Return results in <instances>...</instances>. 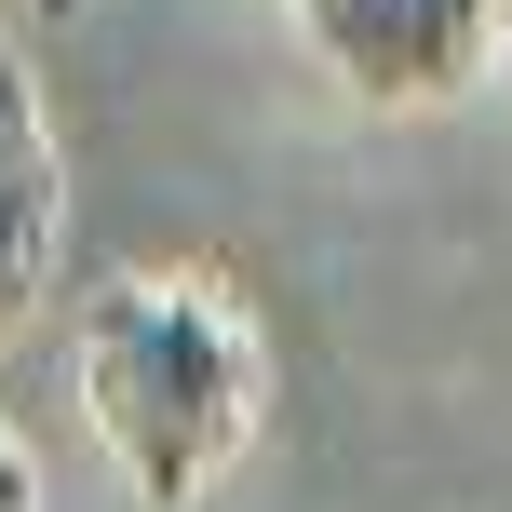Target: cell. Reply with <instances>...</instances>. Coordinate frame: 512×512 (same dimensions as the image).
Segmentation results:
<instances>
[{"label": "cell", "instance_id": "1", "mask_svg": "<svg viewBox=\"0 0 512 512\" xmlns=\"http://www.w3.org/2000/svg\"><path fill=\"white\" fill-rule=\"evenodd\" d=\"M81 405H95L108 459L135 472V499L189 512L256 432V337L230 324L216 283L122 270L81 297Z\"/></svg>", "mask_w": 512, "mask_h": 512}, {"label": "cell", "instance_id": "2", "mask_svg": "<svg viewBox=\"0 0 512 512\" xmlns=\"http://www.w3.org/2000/svg\"><path fill=\"white\" fill-rule=\"evenodd\" d=\"M297 27H310V54H324L351 95H378V108H445V95L486 81L512 0H297Z\"/></svg>", "mask_w": 512, "mask_h": 512}, {"label": "cell", "instance_id": "3", "mask_svg": "<svg viewBox=\"0 0 512 512\" xmlns=\"http://www.w3.org/2000/svg\"><path fill=\"white\" fill-rule=\"evenodd\" d=\"M54 270V135H41V95H27L14 41H0V337L27 324Z\"/></svg>", "mask_w": 512, "mask_h": 512}, {"label": "cell", "instance_id": "4", "mask_svg": "<svg viewBox=\"0 0 512 512\" xmlns=\"http://www.w3.org/2000/svg\"><path fill=\"white\" fill-rule=\"evenodd\" d=\"M0 512H41V472H27V445L0 432Z\"/></svg>", "mask_w": 512, "mask_h": 512}, {"label": "cell", "instance_id": "5", "mask_svg": "<svg viewBox=\"0 0 512 512\" xmlns=\"http://www.w3.org/2000/svg\"><path fill=\"white\" fill-rule=\"evenodd\" d=\"M27 14H68V0H27Z\"/></svg>", "mask_w": 512, "mask_h": 512}]
</instances>
